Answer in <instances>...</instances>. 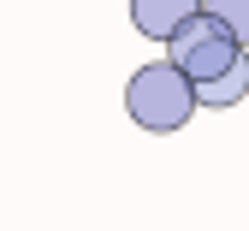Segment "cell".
Wrapping results in <instances>:
<instances>
[{
	"instance_id": "obj_1",
	"label": "cell",
	"mask_w": 249,
	"mask_h": 231,
	"mask_svg": "<svg viewBox=\"0 0 249 231\" xmlns=\"http://www.w3.org/2000/svg\"><path fill=\"white\" fill-rule=\"evenodd\" d=\"M124 113H131V124L154 130V137H172V130H184L196 119V83L172 59L137 65L131 83H124Z\"/></svg>"
},
{
	"instance_id": "obj_2",
	"label": "cell",
	"mask_w": 249,
	"mask_h": 231,
	"mask_svg": "<svg viewBox=\"0 0 249 231\" xmlns=\"http://www.w3.org/2000/svg\"><path fill=\"white\" fill-rule=\"evenodd\" d=\"M237 53H243V42H231V36H226V24H220V18H208V12H190V18H184L172 36H166V59H172L190 83L220 77Z\"/></svg>"
},
{
	"instance_id": "obj_3",
	"label": "cell",
	"mask_w": 249,
	"mask_h": 231,
	"mask_svg": "<svg viewBox=\"0 0 249 231\" xmlns=\"http://www.w3.org/2000/svg\"><path fill=\"white\" fill-rule=\"evenodd\" d=\"M190 12H202V0H131V24L148 42H166Z\"/></svg>"
},
{
	"instance_id": "obj_4",
	"label": "cell",
	"mask_w": 249,
	"mask_h": 231,
	"mask_svg": "<svg viewBox=\"0 0 249 231\" xmlns=\"http://www.w3.org/2000/svg\"><path fill=\"white\" fill-rule=\"evenodd\" d=\"M249 95V48L226 65L220 77H208V83H196V107H237Z\"/></svg>"
},
{
	"instance_id": "obj_5",
	"label": "cell",
	"mask_w": 249,
	"mask_h": 231,
	"mask_svg": "<svg viewBox=\"0 0 249 231\" xmlns=\"http://www.w3.org/2000/svg\"><path fill=\"white\" fill-rule=\"evenodd\" d=\"M202 12H208V18H220V24H226V36L249 48V0H202Z\"/></svg>"
}]
</instances>
